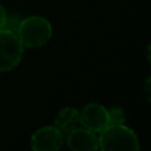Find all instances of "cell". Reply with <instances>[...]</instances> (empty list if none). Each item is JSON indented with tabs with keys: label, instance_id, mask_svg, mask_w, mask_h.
<instances>
[{
	"label": "cell",
	"instance_id": "7a4b0ae2",
	"mask_svg": "<svg viewBox=\"0 0 151 151\" xmlns=\"http://www.w3.org/2000/svg\"><path fill=\"white\" fill-rule=\"evenodd\" d=\"M53 33L52 24L44 16H28L25 19H21L20 24L17 27V35L20 42L24 48L35 49L41 48L50 40Z\"/></svg>",
	"mask_w": 151,
	"mask_h": 151
},
{
	"label": "cell",
	"instance_id": "ba28073f",
	"mask_svg": "<svg viewBox=\"0 0 151 151\" xmlns=\"http://www.w3.org/2000/svg\"><path fill=\"white\" fill-rule=\"evenodd\" d=\"M107 114L110 123H125L126 121V113L122 107L114 106L111 109H107Z\"/></svg>",
	"mask_w": 151,
	"mask_h": 151
},
{
	"label": "cell",
	"instance_id": "5b68a950",
	"mask_svg": "<svg viewBox=\"0 0 151 151\" xmlns=\"http://www.w3.org/2000/svg\"><path fill=\"white\" fill-rule=\"evenodd\" d=\"M80 123L81 126L98 134L105 126L110 123L107 109L104 105L97 102H90L85 105L80 111Z\"/></svg>",
	"mask_w": 151,
	"mask_h": 151
},
{
	"label": "cell",
	"instance_id": "30bf717a",
	"mask_svg": "<svg viewBox=\"0 0 151 151\" xmlns=\"http://www.w3.org/2000/svg\"><path fill=\"white\" fill-rule=\"evenodd\" d=\"M7 15H8V13H7V11H5V8L0 4V29L4 28L5 20H7Z\"/></svg>",
	"mask_w": 151,
	"mask_h": 151
},
{
	"label": "cell",
	"instance_id": "277c9868",
	"mask_svg": "<svg viewBox=\"0 0 151 151\" xmlns=\"http://www.w3.org/2000/svg\"><path fill=\"white\" fill-rule=\"evenodd\" d=\"M65 142L64 134L55 125L42 126L31 137V149L35 151H57Z\"/></svg>",
	"mask_w": 151,
	"mask_h": 151
},
{
	"label": "cell",
	"instance_id": "6da1fadb",
	"mask_svg": "<svg viewBox=\"0 0 151 151\" xmlns=\"http://www.w3.org/2000/svg\"><path fill=\"white\" fill-rule=\"evenodd\" d=\"M99 149L104 151H138V135L125 123H109L98 133Z\"/></svg>",
	"mask_w": 151,
	"mask_h": 151
},
{
	"label": "cell",
	"instance_id": "3957f363",
	"mask_svg": "<svg viewBox=\"0 0 151 151\" xmlns=\"http://www.w3.org/2000/svg\"><path fill=\"white\" fill-rule=\"evenodd\" d=\"M24 47L16 32L9 29H0V73L15 69L21 63Z\"/></svg>",
	"mask_w": 151,
	"mask_h": 151
},
{
	"label": "cell",
	"instance_id": "9c48e42d",
	"mask_svg": "<svg viewBox=\"0 0 151 151\" xmlns=\"http://www.w3.org/2000/svg\"><path fill=\"white\" fill-rule=\"evenodd\" d=\"M20 20H21V19L19 17V16H16V15H13V16L7 15V20H5L4 28L5 29H9V31H12V32H16V31H17L19 24H20Z\"/></svg>",
	"mask_w": 151,
	"mask_h": 151
},
{
	"label": "cell",
	"instance_id": "8992f818",
	"mask_svg": "<svg viewBox=\"0 0 151 151\" xmlns=\"http://www.w3.org/2000/svg\"><path fill=\"white\" fill-rule=\"evenodd\" d=\"M66 146L74 151H96L99 149L98 134L83 126H76L65 135Z\"/></svg>",
	"mask_w": 151,
	"mask_h": 151
},
{
	"label": "cell",
	"instance_id": "52a82bcc",
	"mask_svg": "<svg viewBox=\"0 0 151 151\" xmlns=\"http://www.w3.org/2000/svg\"><path fill=\"white\" fill-rule=\"evenodd\" d=\"M78 123H80V111L73 106L63 107L57 113L55 119V126L64 134V137L70 130H73L76 126H78Z\"/></svg>",
	"mask_w": 151,
	"mask_h": 151
}]
</instances>
